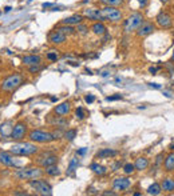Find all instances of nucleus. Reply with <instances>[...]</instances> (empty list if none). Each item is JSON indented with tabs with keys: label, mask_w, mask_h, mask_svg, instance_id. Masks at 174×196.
<instances>
[{
	"label": "nucleus",
	"mask_w": 174,
	"mask_h": 196,
	"mask_svg": "<svg viewBox=\"0 0 174 196\" xmlns=\"http://www.w3.org/2000/svg\"><path fill=\"white\" fill-rule=\"evenodd\" d=\"M155 23H157V26L161 27V28H163V30H168V28H170L173 26V19H172V16L168 14V12H159L158 15H157V18H155Z\"/></svg>",
	"instance_id": "9"
},
{
	"label": "nucleus",
	"mask_w": 174,
	"mask_h": 196,
	"mask_svg": "<svg viewBox=\"0 0 174 196\" xmlns=\"http://www.w3.org/2000/svg\"><path fill=\"white\" fill-rule=\"evenodd\" d=\"M155 31V24L151 22H143L137 30V36L138 38H146V36L151 35Z\"/></svg>",
	"instance_id": "10"
},
{
	"label": "nucleus",
	"mask_w": 174,
	"mask_h": 196,
	"mask_svg": "<svg viewBox=\"0 0 174 196\" xmlns=\"http://www.w3.org/2000/svg\"><path fill=\"white\" fill-rule=\"evenodd\" d=\"M47 59L50 60V62H56V60L59 59V54H58V51H50V52H47Z\"/></svg>",
	"instance_id": "33"
},
{
	"label": "nucleus",
	"mask_w": 174,
	"mask_h": 196,
	"mask_svg": "<svg viewBox=\"0 0 174 196\" xmlns=\"http://www.w3.org/2000/svg\"><path fill=\"white\" fill-rule=\"evenodd\" d=\"M30 186L34 188L38 195H43V196H51L52 195V188L46 180L32 179V180H30Z\"/></svg>",
	"instance_id": "6"
},
{
	"label": "nucleus",
	"mask_w": 174,
	"mask_h": 196,
	"mask_svg": "<svg viewBox=\"0 0 174 196\" xmlns=\"http://www.w3.org/2000/svg\"><path fill=\"white\" fill-rule=\"evenodd\" d=\"M10 152L16 156H30L38 152V147L32 143H26V142H20L16 143L14 146H11Z\"/></svg>",
	"instance_id": "1"
},
{
	"label": "nucleus",
	"mask_w": 174,
	"mask_h": 196,
	"mask_svg": "<svg viewBox=\"0 0 174 196\" xmlns=\"http://www.w3.org/2000/svg\"><path fill=\"white\" fill-rule=\"evenodd\" d=\"M118 152L111 150V148H103V150H100L98 154H96V158L98 159H107V158H112V156H115Z\"/></svg>",
	"instance_id": "20"
},
{
	"label": "nucleus",
	"mask_w": 174,
	"mask_h": 196,
	"mask_svg": "<svg viewBox=\"0 0 174 196\" xmlns=\"http://www.w3.org/2000/svg\"><path fill=\"white\" fill-rule=\"evenodd\" d=\"M44 172L48 175V176H58L60 174V171H59V168L55 166V164H52V166H48L46 167V170H44Z\"/></svg>",
	"instance_id": "28"
},
{
	"label": "nucleus",
	"mask_w": 174,
	"mask_h": 196,
	"mask_svg": "<svg viewBox=\"0 0 174 196\" xmlns=\"http://www.w3.org/2000/svg\"><path fill=\"white\" fill-rule=\"evenodd\" d=\"M149 86H150L151 88H155V90H159L161 88V84H157V83H150Z\"/></svg>",
	"instance_id": "40"
},
{
	"label": "nucleus",
	"mask_w": 174,
	"mask_h": 196,
	"mask_svg": "<svg viewBox=\"0 0 174 196\" xmlns=\"http://www.w3.org/2000/svg\"><path fill=\"white\" fill-rule=\"evenodd\" d=\"M125 2H129V0H125Z\"/></svg>",
	"instance_id": "52"
},
{
	"label": "nucleus",
	"mask_w": 174,
	"mask_h": 196,
	"mask_svg": "<svg viewBox=\"0 0 174 196\" xmlns=\"http://www.w3.org/2000/svg\"><path fill=\"white\" fill-rule=\"evenodd\" d=\"M0 163L3 166L7 167H19V162L16 160V158L14 156V154H8V152H0Z\"/></svg>",
	"instance_id": "11"
},
{
	"label": "nucleus",
	"mask_w": 174,
	"mask_h": 196,
	"mask_svg": "<svg viewBox=\"0 0 174 196\" xmlns=\"http://www.w3.org/2000/svg\"><path fill=\"white\" fill-rule=\"evenodd\" d=\"M163 167H165V171H168V172L174 171V152H172V154H169L166 156Z\"/></svg>",
	"instance_id": "21"
},
{
	"label": "nucleus",
	"mask_w": 174,
	"mask_h": 196,
	"mask_svg": "<svg viewBox=\"0 0 174 196\" xmlns=\"http://www.w3.org/2000/svg\"><path fill=\"white\" fill-rule=\"evenodd\" d=\"M138 3L141 4V7H142V8H145V7H146V6H147L149 0H138Z\"/></svg>",
	"instance_id": "39"
},
{
	"label": "nucleus",
	"mask_w": 174,
	"mask_h": 196,
	"mask_svg": "<svg viewBox=\"0 0 174 196\" xmlns=\"http://www.w3.org/2000/svg\"><path fill=\"white\" fill-rule=\"evenodd\" d=\"M70 110H71V104H70V102H63L62 104L56 106L54 111H55V114H56V115H59V116H66V115H68Z\"/></svg>",
	"instance_id": "17"
},
{
	"label": "nucleus",
	"mask_w": 174,
	"mask_h": 196,
	"mask_svg": "<svg viewBox=\"0 0 174 196\" xmlns=\"http://www.w3.org/2000/svg\"><path fill=\"white\" fill-rule=\"evenodd\" d=\"M40 70H42V66L39 64H34V66H30V72L31 74H36V72H39Z\"/></svg>",
	"instance_id": "35"
},
{
	"label": "nucleus",
	"mask_w": 174,
	"mask_h": 196,
	"mask_svg": "<svg viewBox=\"0 0 174 196\" xmlns=\"http://www.w3.org/2000/svg\"><path fill=\"white\" fill-rule=\"evenodd\" d=\"M157 71H158V68H155V67H151V68H149V72H150V74H153V75H154Z\"/></svg>",
	"instance_id": "44"
},
{
	"label": "nucleus",
	"mask_w": 174,
	"mask_h": 196,
	"mask_svg": "<svg viewBox=\"0 0 174 196\" xmlns=\"http://www.w3.org/2000/svg\"><path fill=\"white\" fill-rule=\"evenodd\" d=\"M122 99V95H114V96H107L106 100L107 102H114V100H121Z\"/></svg>",
	"instance_id": "37"
},
{
	"label": "nucleus",
	"mask_w": 174,
	"mask_h": 196,
	"mask_svg": "<svg viewBox=\"0 0 174 196\" xmlns=\"http://www.w3.org/2000/svg\"><path fill=\"white\" fill-rule=\"evenodd\" d=\"M103 4H106V6H111V7H119L122 6L125 0H100Z\"/></svg>",
	"instance_id": "30"
},
{
	"label": "nucleus",
	"mask_w": 174,
	"mask_h": 196,
	"mask_svg": "<svg viewBox=\"0 0 174 196\" xmlns=\"http://www.w3.org/2000/svg\"><path fill=\"white\" fill-rule=\"evenodd\" d=\"M84 100H86V103L90 104V103H92V102L95 100V96H94V95H87L86 98H84Z\"/></svg>",
	"instance_id": "38"
},
{
	"label": "nucleus",
	"mask_w": 174,
	"mask_h": 196,
	"mask_svg": "<svg viewBox=\"0 0 174 196\" xmlns=\"http://www.w3.org/2000/svg\"><path fill=\"white\" fill-rule=\"evenodd\" d=\"M11 10H12L11 7H6V8H4V12H10Z\"/></svg>",
	"instance_id": "46"
},
{
	"label": "nucleus",
	"mask_w": 174,
	"mask_h": 196,
	"mask_svg": "<svg viewBox=\"0 0 174 196\" xmlns=\"http://www.w3.org/2000/svg\"><path fill=\"white\" fill-rule=\"evenodd\" d=\"M44 171L40 170L39 167H32V168H20L16 170L14 176L19 180H32V179H38L40 176H43Z\"/></svg>",
	"instance_id": "2"
},
{
	"label": "nucleus",
	"mask_w": 174,
	"mask_h": 196,
	"mask_svg": "<svg viewBox=\"0 0 174 196\" xmlns=\"http://www.w3.org/2000/svg\"><path fill=\"white\" fill-rule=\"evenodd\" d=\"M66 39H67V35H64L63 32H60V31H54V32H51L50 36H48V40H50V43L51 44H55V46H59V44H63L64 42H66Z\"/></svg>",
	"instance_id": "14"
},
{
	"label": "nucleus",
	"mask_w": 174,
	"mask_h": 196,
	"mask_svg": "<svg viewBox=\"0 0 174 196\" xmlns=\"http://www.w3.org/2000/svg\"><path fill=\"white\" fill-rule=\"evenodd\" d=\"M83 16L84 18H88L90 20H98V22H103L104 20L102 11L96 10V8H87V10H83Z\"/></svg>",
	"instance_id": "13"
},
{
	"label": "nucleus",
	"mask_w": 174,
	"mask_h": 196,
	"mask_svg": "<svg viewBox=\"0 0 174 196\" xmlns=\"http://www.w3.org/2000/svg\"><path fill=\"white\" fill-rule=\"evenodd\" d=\"M103 195H104V196H108V195L114 196V195H115V192H112V191H106V192H103Z\"/></svg>",
	"instance_id": "45"
},
{
	"label": "nucleus",
	"mask_w": 174,
	"mask_h": 196,
	"mask_svg": "<svg viewBox=\"0 0 174 196\" xmlns=\"http://www.w3.org/2000/svg\"><path fill=\"white\" fill-rule=\"evenodd\" d=\"M87 31H88V28H87L86 26H83L82 23L76 26V32H79L80 35H86V34H87Z\"/></svg>",
	"instance_id": "34"
},
{
	"label": "nucleus",
	"mask_w": 174,
	"mask_h": 196,
	"mask_svg": "<svg viewBox=\"0 0 174 196\" xmlns=\"http://www.w3.org/2000/svg\"><path fill=\"white\" fill-rule=\"evenodd\" d=\"M102 15L104 20H108V22H121L123 18L122 12H121V10H118L117 7H111V6H104L102 10Z\"/></svg>",
	"instance_id": "7"
},
{
	"label": "nucleus",
	"mask_w": 174,
	"mask_h": 196,
	"mask_svg": "<svg viewBox=\"0 0 174 196\" xmlns=\"http://www.w3.org/2000/svg\"><path fill=\"white\" fill-rule=\"evenodd\" d=\"M172 150H174V146H172Z\"/></svg>",
	"instance_id": "51"
},
{
	"label": "nucleus",
	"mask_w": 174,
	"mask_h": 196,
	"mask_svg": "<svg viewBox=\"0 0 174 196\" xmlns=\"http://www.w3.org/2000/svg\"><path fill=\"white\" fill-rule=\"evenodd\" d=\"M83 15H72L68 16V18H64L62 20V24H66V26H78L83 22Z\"/></svg>",
	"instance_id": "16"
},
{
	"label": "nucleus",
	"mask_w": 174,
	"mask_h": 196,
	"mask_svg": "<svg viewBox=\"0 0 174 196\" xmlns=\"http://www.w3.org/2000/svg\"><path fill=\"white\" fill-rule=\"evenodd\" d=\"M26 135H27V124L24 122H19L12 128L10 138H12L14 140H23L26 138Z\"/></svg>",
	"instance_id": "8"
},
{
	"label": "nucleus",
	"mask_w": 174,
	"mask_h": 196,
	"mask_svg": "<svg viewBox=\"0 0 174 196\" xmlns=\"http://www.w3.org/2000/svg\"><path fill=\"white\" fill-rule=\"evenodd\" d=\"M23 64L24 66H34V64H39L40 62H42V58H40L39 55H27L23 58Z\"/></svg>",
	"instance_id": "18"
},
{
	"label": "nucleus",
	"mask_w": 174,
	"mask_h": 196,
	"mask_svg": "<svg viewBox=\"0 0 174 196\" xmlns=\"http://www.w3.org/2000/svg\"><path fill=\"white\" fill-rule=\"evenodd\" d=\"M75 114H76V118H78V119H84V116H86V115H84V111H83L82 107H79L78 110H76Z\"/></svg>",
	"instance_id": "36"
},
{
	"label": "nucleus",
	"mask_w": 174,
	"mask_h": 196,
	"mask_svg": "<svg viewBox=\"0 0 174 196\" xmlns=\"http://www.w3.org/2000/svg\"><path fill=\"white\" fill-rule=\"evenodd\" d=\"M137 171H145L149 167V160L146 158H138L134 163Z\"/></svg>",
	"instance_id": "22"
},
{
	"label": "nucleus",
	"mask_w": 174,
	"mask_h": 196,
	"mask_svg": "<svg viewBox=\"0 0 174 196\" xmlns=\"http://www.w3.org/2000/svg\"><path fill=\"white\" fill-rule=\"evenodd\" d=\"M130 179H127V178H117L114 182H112V187L115 188V190H118V191H125V190H127L129 187H130Z\"/></svg>",
	"instance_id": "15"
},
{
	"label": "nucleus",
	"mask_w": 174,
	"mask_h": 196,
	"mask_svg": "<svg viewBox=\"0 0 174 196\" xmlns=\"http://www.w3.org/2000/svg\"><path fill=\"white\" fill-rule=\"evenodd\" d=\"M56 100H58V98H55V96H52V98H51V102H56Z\"/></svg>",
	"instance_id": "47"
},
{
	"label": "nucleus",
	"mask_w": 174,
	"mask_h": 196,
	"mask_svg": "<svg viewBox=\"0 0 174 196\" xmlns=\"http://www.w3.org/2000/svg\"><path fill=\"white\" fill-rule=\"evenodd\" d=\"M23 83V78L20 74H14V75H10L8 78H6L3 80V83L0 84V90L4 91V92H12L15 91L18 87L22 86Z\"/></svg>",
	"instance_id": "3"
},
{
	"label": "nucleus",
	"mask_w": 174,
	"mask_h": 196,
	"mask_svg": "<svg viewBox=\"0 0 174 196\" xmlns=\"http://www.w3.org/2000/svg\"><path fill=\"white\" fill-rule=\"evenodd\" d=\"M42 7L43 8H50V7H54V4L52 3H44V4H42Z\"/></svg>",
	"instance_id": "43"
},
{
	"label": "nucleus",
	"mask_w": 174,
	"mask_h": 196,
	"mask_svg": "<svg viewBox=\"0 0 174 196\" xmlns=\"http://www.w3.org/2000/svg\"><path fill=\"white\" fill-rule=\"evenodd\" d=\"M172 59H173V60H174V51H173V58H172Z\"/></svg>",
	"instance_id": "50"
},
{
	"label": "nucleus",
	"mask_w": 174,
	"mask_h": 196,
	"mask_svg": "<svg viewBox=\"0 0 174 196\" xmlns=\"http://www.w3.org/2000/svg\"><path fill=\"white\" fill-rule=\"evenodd\" d=\"M91 31L94 35H98V36H102L106 34V27H104L103 22H96L91 26Z\"/></svg>",
	"instance_id": "19"
},
{
	"label": "nucleus",
	"mask_w": 174,
	"mask_h": 196,
	"mask_svg": "<svg viewBox=\"0 0 174 196\" xmlns=\"http://www.w3.org/2000/svg\"><path fill=\"white\" fill-rule=\"evenodd\" d=\"M161 187H162V191H166V192L174 191V179H169V178L163 179Z\"/></svg>",
	"instance_id": "23"
},
{
	"label": "nucleus",
	"mask_w": 174,
	"mask_h": 196,
	"mask_svg": "<svg viewBox=\"0 0 174 196\" xmlns=\"http://www.w3.org/2000/svg\"><path fill=\"white\" fill-rule=\"evenodd\" d=\"M50 123L52 126H56V127H66L68 122L66 119H63V116H55L54 120H50Z\"/></svg>",
	"instance_id": "26"
},
{
	"label": "nucleus",
	"mask_w": 174,
	"mask_h": 196,
	"mask_svg": "<svg viewBox=\"0 0 174 196\" xmlns=\"http://www.w3.org/2000/svg\"><path fill=\"white\" fill-rule=\"evenodd\" d=\"M63 136H64V139L68 140V142H72V140L75 139V136H76V131L75 130H68V131L64 132Z\"/></svg>",
	"instance_id": "31"
},
{
	"label": "nucleus",
	"mask_w": 174,
	"mask_h": 196,
	"mask_svg": "<svg viewBox=\"0 0 174 196\" xmlns=\"http://www.w3.org/2000/svg\"><path fill=\"white\" fill-rule=\"evenodd\" d=\"M87 152V148H80V150L78 151V155H84Z\"/></svg>",
	"instance_id": "42"
},
{
	"label": "nucleus",
	"mask_w": 174,
	"mask_h": 196,
	"mask_svg": "<svg viewBox=\"0 0 174 196\" xmlns=\"http://www.w3.org/2000/svg\"><path fill=\"white\" fill-rule=\"evenodd\" d=\"M143 22H145L143 15L141 14V12H134V14H131L126 20H125V31L126 32L137 31Z\"/></svg>",
	"instance_id": "4"
},
{
	"label": "nucleus",
	"mask_w": 174,
	"mask_h": 196,
	"mask_svg": "<svg viewBox=\"0 0 174 196\" xmlns=\"http://www.w3.org/2000/svg\"><path fill=\"white\" fill-rule=\"evenodd\" d=\"M58 31H60V32H63L64 35H67V36H70V35H74L75 32H76V30L72 26H66V24H63L62 27H59L58 28Z\"/></svg>",
	"instance_id": "27"
},
{
	"label": "nucleus",
	"mask_w": 174,
	"mask_h": 196,
	"mask_svg": "<svg viewBox=\"0 0 174 196\" xmlns=\"http://www.w3.org/2000/svg\"><path fill=\"white\" fill-rule=\"evenodd\" d=\"M162 156H163L162 154H159L158 156H157V159H155V166H158V164L161 163V159H162Z\"/></svg>",
	"instance_id": "41"
},
{
	"label": "nucleus",
	"mask_w": 174,
	"mask_h": 196,
	"mask_svg": "<svg viewBox=\"0 0 174 196\" xmlns=\"http://www.w3.org/2000/svg\"><path fill=\"white\" fill-rule=\"evenodd\" d=\"M38 164L42 167H48V166H52V164H56V162H58V158H56L55 155L52 154H43L40 158H38Z\"/></svg>",
	"instance_id": "12"
},
{
	"label": "nucleus",
	"mask_w": 174,
	"mask_h": 196,
	"mask_svg": "<svg viewBox=\"0 0 174 196\" xmlns=\"http://www.w3.org/2000/svg\"><path fill=\"white\" fill-rule=\"evenodd\" d=\"M159 2H162V3H168L169 0H159Z\"/></svg>",
	"instance_id": "49"
},
{
	"label": "nucleus",
	"mask_w": 174,
	"mask_h": 196,
	"mask_svg": "<svg viewBox=\"0 0 174 196\" xmlns=\"http://www.w3.org/2000/svg\"><path fill=\"white\" fill-rule=\"evenodd\" d=\"M78 166H79V160L76 159V158H72L71 162H70V166H68V168H67V174L71 175L72 172H74L76 168H78Z\"/></svg>",
	"instance_id": "29"
},
{
	"label": "nucleus",
	"mask_w": 174,
	"mask_h": 196,
	"mask_svg": "<svg viewBox=\"0 0 174 196\" xmlns=\"http://www.w3.org/2000/svg\"><path fill=\"white\" fill-rule=\"evenodd\" d=\"M134 171H135V166H134V164L126 163V164L123 166V172H125L126 175H131Z\"/></svg>",
	"instance_id": "32"
},
{
	"label": "nucleus",
	"mask_w": 174,
	"mask_h": 196,
	"mask_svg": "<svg viewBox=\"0 0 174 196\" xmlns=\"http://www.w3.org/2000/svg\"><path fill=\"white\" fill-rule=\"evenodd\" d=\"M28 139L34 143H50L54 140V135L51 132H46V131H40V130H34L28 134Z\"/></svg>",
	"instance_id": "5"
},
{
	"label": "nucleus",
	"mask_w": 174,
	"mask_h": 196,
	"mask_svg": "<svg viewBox=\"0 0 174 196\" xmlns=\"http://www.w3.org/2000/svg\"><path fill=\"white\" fill-rule=\"evenodd\" d=\"M161 191H162V187L159 186L158 183H153L150 187L147 188V195H154V196H157V195H161Z\"/></svg>",
	"instance_id": "24"
},
{
	"label": "nucleus",
	"mask_w": 174,
	"mask_h": 196,
	"mask_svg": "<svg viewBox=\"0 0 174 196\" xmlns=\"http://www.w3.org/2000/svg\"><path fill=\"white\" fill-rule=\"evenodd\" d=\"M90 168L92 170V172H95L96 175H104V174L107 172L106 167L100 166V164H98V163H92L91 166H90Z\"/></svg>",
	"instance_id": "25"
},
{
	"label": "nucleus",
	"mask_w": 174,
	"mask_h": 196,
	"mask_svg": "<svg viewBox=\"0 0 174 196\" xmlns=\"http://www.w3.org/2000/svg\"><path fill=\"white\" fill-rule=\"evenodd\" d=\"M165 96H166V98H170V94H169V92H165V94H163Z\"/></svg>",
	"instance_id": "48"
}]
</instances>
